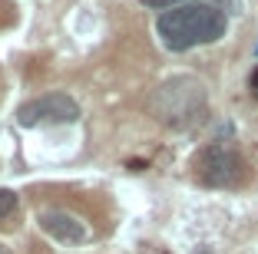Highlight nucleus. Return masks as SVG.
Masks as SVG:
<instances>
[{"instance_id": "1", "label": "nucleus", "mask_w": 258, "mask_h": 254, "mask_svg": "<svg viewBox=\"0 0 258 254\" xmlns=\"http://www.w3.org/2000/svg\"><path fill=\"white\" fill-rule=\"evenodd\" d=\"M225 30H228V17L215 4H185V7L159 14V20H156L159 43L169 53H185V50H196V46H209L225 37Z\"/></svg>"}, {"instance_id": "2", "label": "nucleus", "mask_w": 258, "mask_h": 254, "mask_svg": "<svg viewBox=\"0 0 258 254\" xmlns=\"http://www.w3.org/2000/svg\"><path fill=\"white\" fill-rule=\"evenodd\" d=\"M152 106H156V116L172 129H189L196 122H202L205 109H209L205 86L192 76H175V79L162 82Z\"/></svg>"}, {"instance_id": "3", "label": "nucleus", "mask_w": 258, "mask_h": 254, "mask_svg": "<svg viewBox=\"0 0 258 254\" xmlns=\"http://www.w3.org/2000/svg\"><path fill=\"white\" fill-rule=\"evenodd\" d=\"M192 175L205 188H235L245 182L248 165L228 145H205L192 155Z\"/></svg>"}, {"instance_id": "4", "label": "nucleus", "mask_w": 258, "mask_h": 254, "mask_svg": "<svg viewBox=\"0 0 258 254\" xmlns=\"http://www.w3.org/2000/svg\"><path fill=\"white\" fill-rule=\"evenodd\" d=\"M80 119V103L67 93H46L17 109V122L27 129L33 126H60V122H76Z\"/></svg>"}, {"instance_id": "5", "label": "nucleus", "mask_w": 258, "mask_h": 254, "mask_svg": "<svg viewBox=\"0 0 258 254\" xmlns=\"http://www.w3.org/2000/svg\"><path fill=\"white\" fill-rule=\"evenodd\" d=\"M40 228H43L50 238L63 241V244H80V241H86V224L80 221V218H73L70 211H43L40 215Z\"/></svg>"}, {"instance_id": "6", "label": "nucleus", "mask_w": 258, "mask_h": 254, "mask_svg": "<svg viewBox=\"0 0 258 254\" xmlns=\"http://www.w3.org/2000/svg\"><path fill=\"white\" fill-rule=\"evenodd\" d=\"M14 211H17V195L10 192V188H0V221L10 218Z\"/></svg>"}, {"instance_id": "7", "label": "nucleus", "mask_w": 258, "mask_h": 254, "mask_svg": "<svg viewBox=\"0 0 258 254\" xmlns=\"http://www.w3.org/2000/svg\"><path fill=\"white\" fill-rule=\"evenodd\" d=\"M143 7H149V10H175V7H185V4H196V0H139Z\"/></svg>"}, {"instance_id": "8", "label": "nucleus", "mask_w": 258, "mask_h": 254, "mask_svg": "<svg viewBox=\"0 0 258 254\" xmlns=\"http://www.w3.org/2000/svg\"><path fill=\"white\" fill-rule=\"evenodd\" d=\"M248 93H251V99H258V66L251 69V76H248Z\"/></svg>"}]
</instances>
